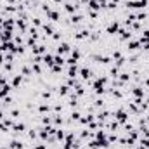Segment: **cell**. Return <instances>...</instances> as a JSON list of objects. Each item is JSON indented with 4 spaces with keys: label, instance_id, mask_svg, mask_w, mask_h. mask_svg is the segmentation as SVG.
<instances>
[{
    "label": "cell",
    "instance_id": "cell-1",
    "mask_svg": "<svg viewBox=\"0 0 149 149\" xmlns=\"http://www.w3.org/2000/svg\"><path fill=\"white\" fill-rule=\"evenodd\" d=\"M127 50L128 52H141V42L137 38H132L127 42Z\"/></svg>",
    "mask_w": 149,
    "mask_h": 149
},
{
    "label": "cell",
    "instance_id": "cell-2",
    "mask_svg": "<svg viewBox=\"0 0 149 149\" xmlns=\"http://www.w3.org/2000/svg\"><path fill=\"white\" fill-rule=\"evenodd\" d=\"M56 52H57L59 56H64V54H68V52H71V45H70L68 42H61V43L57 45V49H56Z\"/></svg>",
    "mask_w": 149,
    "mask_h": 149
},
{
    "label": "cell",
    "instance_id": "cell-3",
    "mask_svg": "<svg viewBox=\"0 0 149 149\" xmlns=\"http://www.w3.org/2000/svg\"><path fill=\"white\" fill-rule=\"evenodd\" d=\"M78 74H80V76H81V80H85V81H87V80H90V78H95V76H94V73H92L87 66L80 68V73H78Z\"/></svg>",
    "mask_w": 149,
    "mask_h": 149
},
{
    "label": "cell",
    "instance_id": "cell-4",
    "mask_svg": "<svg viewBox=\"0 0 149 149\" xmlns=\"http://www.w3.org/2000/svg\"><path fill=\"white\" fill-rule=\"evenodd\" d=\"M23 80H24V76H23L21 73H14V76H12V81H10L12 88H17V87L23 83Z\"/></svg>",
    "mask_w": 149,
    "mask_h": 149
},
{
    "label": "cell",
    "instance_id": "cell-5",
    "mask_svg": "<svg viewBox=\"0 0 149 149\" xmlns=\"http://www.w3.org/2000/svg\"><path fill=\"white\" fill-rule=\"evenodd\" d=\"M24 148H26V144L23 141H19V139H12L9 142V149H24Z\"/></svg>",
    "mask_w": 149,
    "mask_h": 149
},
{
    "label": "cell",
    "instance_id": "cell-6",
    "mask_svg": "<svg viewBox=\"0 0 149 149\" xmlns=\"http://www.w3.org/2000/svg\"><path fill=\"white\" fill-rule=\"evenodd\" d=\"M47 19H50L52 23H56V21H61V14H59L57 10H52V9H50V10L47 12Z\"/></svg>",
    "mask_w": 149,
    "mask_h": 149
},
{
    "label": "cell",
    "instance_id": "cell-7",
    "mask_svg": "<svg viewBox=\"0 0 149 149\" xmlns=\"http://www.w3.org/2000/svg\"><path fill=\"white\" fill-rule=\"evenodd\" d=\"M78 73H80V68H78V64H73V66H70L68 68V78H76L78 76Z\"/></svg>",
    "mask_w": 149,
    "mask_h": 149
},
{
    "label": "cell",
    "instance_id": "cell-8",
    "mask_svg": "<svg viewBox=\"0 0 149 149\" xmlns=\"http://www.w3.org/2000/svg\"><path fill=\"white\" fill-rule=\"evenodd\" d=\"M87 7L90 9V10H102V7H101V3L97 2V0H88V3H87Z\"/></svg>",
    "mask_w": 149,
    "mask_h": 149
},
{
    "label": "cell",
    "instance_id": "cell-9",
    "mask_svg": "<svg viewBox=\"0 0 149 149\" xmlns=\"http://www.w3.org/2000/svg\"><path fill=\"white\" fill-rule=\"evenodd\" d=\"M120 73H121V68H118L116 64H113L111 68H109V76H111L113 80H116L120 76Z\"/></svg>",
    "mask_w": 149,
    "mask_h": 149
},
{
    "label": "cell",
    "instance_id": "cell-10",
    "mask_svg": "<svg viewBox=\"0 0 149 149\" xmlns=\"http://www.w3.org/2000/svg\"><path fill=\"white\" fill-rule=\"evenodd\" d=\"M43 64L47 66V68H52L54 66V57L47 52V54H43Z\"/></svg>",
    "mask_w": 149,
    "mask_h": 149
},
{
    "label": "cell",
    "instance_id": "cell-11",
    "mask_svg": "<svg viewBox=\"0 0 149 149\" xmlns=\"http://www.w3.org/2000/svg\"><path fill=\"white\" fill-rule=\"evenodd\" d=\"M135 21H137V23H144V21H148V12H146V10H141L139 14H135Z\"/></svg>",
    "mask_w": 149,
    "mask_h": 149
},
{
    "label": "cell",
    "instance_id": "cell-12",
    "mask_svg": "<svg viewBox=\"0 0 149 149\" xmlns=\"http://www.w3.org/2000/svg\"><path fill=\"white\" fill-rule=\"evenodd\" d=\"M70 57H73L74 61L78 63V61L81 59V50H80L78 47H74V49H71V56H70Z\"/></svg>",
    "mask_w": 149,
    "mask_h": 149
},
{
    "label": "cell",
    "instance_id": "cell-13",
    "mask_svg": "<svg viewBox=\"0 0 149 149\" xmlns=\"http://www.w3.org/2000/svg\"><path fill=\"white\" fill-rule=\"evenodd\" d=\"M38 113H40V114L50 113V106H49L47 102H40V104H38Z\"/></svg>",
    "mask_w": 149,
    "mask_h": 149
},
{
    "label": "cell",
    "instance_id": "cell-14",
    "mask_svg": "<svg viewBox=\"0 0 149 149\" xmlns=\"http://www.w3.org/2000/svg\"><path fill=\"white\" fill-rule=\"evenodd\" d=\"M111 57H113V61H114V63H116V61L125 59V57H123V54H121L120 50H113V52H111Z\"/></svg>",
    "mask_w": 149,
    "mask_h": 149
},
{
    "label": "cell",
    "instance_id": "cell-15",
    "mask_svg": "<svg viewBox=\"0 0 149 149\" xmlns=\"http://www.w3.org/2000/svg\"><path fill=\"white\" fill-rule=\"evenodd\" d=\"M64 63H66V59L63 57V56H54V64H57V66H64Z\"/></svg>",
    "mask_w": 149,
    "mask_h": 149
},
{
    "label": "cell",
    "instance_id": "cell-16",
    "mask_svg": "<svg viewBox=\"0 0 149 149\" xmlns=\"http://www.w3.org/2000/svg\"><path fill=\"white\" fill-rule=\"evenodd\" d=\"M40 95L43 101H52V90H43V92H40Z\"/></svg>",
    "mask_w": 149,
    "mask_h": 149
},
{
    "label": "cell",
    "instance_id": "cell-17",
    "mask_svg": "<svg viewBox=\"0 0 149 149\" xmlns=\"http://www.w3.org/2000/svg\"><path fill=\"white\" fill-rule=\"evenodd\" d=\"M52 121L59 127V125H63V123H64V118H63L61 114H52Z\"/></svg>",
    "mask_w": 149,
    "mask_h": 149
},
{
    "label": "cell",
    "instance_id": "cell-18",
    "mask_svg": "<svg viewBox=\"0 0 149 149\" xmlns=\"http://www.w3.org/2000/svg\"><path fill=\"white\" fill-rule=\"evenodd\" d=\"M64 137H66V132H64L63 128H57V132H56V139H57V141H64Z\"/></svg>",
    "mask_w": 149,
    "mask_h": 149
},
{
    "label": "cell",
    "instance_id": "cell-19",
    "mask_svg": "<svg viewBox=\"0 0 149 149\" xmlns=\"http://www.w3.org/2000/svg\"><path fill=\"white\" fill-rule=\"evenodd\" d=\"M31 70H33V74H38V76H40V74H42V71H43L40 64H31Z\"/></svg>",
    "mask_w": 149,
    "mask_h": 149
},
{
    "label": "cell",
    "instance_id": "cell-20",
    "mask_svg": "<svg viewBox=\"0 0 149 149\" xmlns=\"http://www.w3.org/2000/svg\"><path fill=\"white\" fill-rule=\"evenodd\" d=\"M70 118H71V121H80L81 114H80V111H71V114H70Z\"/></svg>",
    "mask_w": 149,
    "mask_h": 149
},
{
    "label": "cell",
    "instance_id": "cell-21",
    "mask_svg": "<svg viewBox=\"0 0 149 149\" xmlns=\"http://www.w3.org/2000/svg\"><path fill=\"white\" fill-rule=\"evenodd\" d=\"M52 40H54V42H59V40H63V31H61V30L54 31V35H52Z\"/></svg>",
    "mask_w": 149,
    "mask_h": 149
},
{
    "label": "cell",
    "instance_id": "cell-22",
    "mask_svg": "<svg viewBox=\"0 0 149 149\" xmlns=\"http://www.w3.org/2000/svg\"><path fill=\"white\" fill-rule=\"evenodd\" d=\"M9 116H10L12 120H16V118L21 116V111H19V109H10V111H9Z\"/></svg>",
    "mask_w": 149,
    "mask_h": 149
},
{
    "label": "cell",
    "instance_id": "cell-23",
    "mask_svg": "<svg viewBox=\"0 0 149 149\" xmlns=\"http://www.w3.org/2000/svg\"><path fill=\"white\" fill-rule=\"evenodd\" d=\"M42 123H43V125H50V123H52V116L42 114Z\"/></svg>",
    "mask_w": 149,
    "mask_h": 149
},
{
    "label": "cell",
    "instance_id": "cell-24",
    "mask_svg": "<svg viewBox=\"0 0 149 149\" xmlns=\"http://www.w3.org/2000/svg\"><path fill=\"white\" fill-rule=\"evenodd\" d=\"M95 137H97V141H102V139H106V132L104 130H97L95 132Z\"/></svg>",
    "mask_w": 149,
    "mask_h": 149
},
{
    "label": "cell",
    "instance_id": "cell-25",
    "mask_svg": "<svg viewBox=\"0 0 149 149\" xmlns=\"http://www.w3.org/2000/svg\"><path fill=\"white\" fill-rule=\"evenodd\" d=\"M87 146H88V149H101V148H99V142H97V141H94V139H92Z\"/></svg>",
    "mask_w": 149,
    "mask_h": 149
},
{
    "label": "cell",
    "instance_id": "cell-26",
    "mask_svg": "<svg viewBox=\"0 0 149 149\" xmlns=\"http://www.w3.org/2000/svg\"><path fill=\"white\" fill-rule=\"evenodd\" d=\"M87 14H88V17H92V19H97V17H99V12H97V10H90V9H88Z\"/></svg>",
    "mask_w": 149,
    "mask_h": 149
},
{
    "label": "cell",
    "instance_id": "cell-27",
    "mask_svg": "<svg viewBox=\"0 0 149 149\" xmlns=\"http://www.w3.org/2000/svg\"><path fill=\"white\" fill-rule=\"evenodd\" d=\"M37 135H38V132L35 128H30V130H28V137H30V139H37Z\"/></svg>",
    "mask_w": 149,
    "mask_h": 149
},
{
    "label": "cell",
    "instance_id": "cell-28",
    "mask_svg": "<svg viewBox=\"0 0 149 149\" xmlns=\"http://www.w3.org/2000/svg\"><path fill=\"white\" fill-rule=\"evenodd\" d=\"M31 19H33V26H35V28H40V26H42L40 17H31Z\"/></svg>",
    "mask_w": 149,
    "mask_h": 149
},
{
    "label": "cell",
    "instance_id": "cell-29",
    "mask_svg": "<svg viewBox=\"0 0 149 149\" xmlns=\"http://www.w3.org/2000/svg\"><path fill=\"white\" fill-rule=\"evenodd\" d=\"M54 111L56 113H63V104H54Z\"/></svg>",
    "mask_w": 149,
    "mask_h": 149
},
{
    "label": "cell",
    "instance_id": "cell-30",
    "mask_svg": "<svg viewBox=\"0 0 149 149\" xmlns=\"http://www.w3.org/2000/svg\"><path fill=\"white\" fill-rule=\"evenodd\" d=\"M108 141H109V144H114V142H116V141H118V137H116V135H109V137H108Z\"/></svg>",
    "mask_w": 149,
    "mask_h": 149
},
{
    "label": "cell",
    "instance_id": "cell-31",
    "mask_svg": "<svg viewBox=\"0 0 149 149\" xmlns=\"http://www.w3.org/2000/svg\"><path fill=\"white\" fill-rule=\"evenodd\" d=\"M142 38L149 40V30H142Z\"/></svg>",
    "mask_w": 149,
    "mask_h": 149
},
{
    "label": "cell",
    "instance_id": "cell-32",
    "mask_svg": "<svg viewBox=\"0 0 149 149\" xmlns=\"http://www.w3.org/2000/svg\"><path fill=\"white\" fill-rule=\"evenodd\" d=\"M33 149H47V146H45V144H35Z\"/></svg>",
    "mask_w": 149,
    "mask_h": 149
},
{
    "label": "cell",
    "instance_id": "cell-33",
    "mask_svg": "<svg viewBox=\"0 0 149 149\" xmlns=\"http://www.w3.org/2000/svg\"><path fill=\"white\" fill-rule=\"evenodd\" d=\"M3 63H5V54H3V52H0V66H2Z\"/></svg>",
    "mask_w": 149,
    "mask_h": 149
},
{
    "label": "cell",
    "instance_id": "cell-34",
    "mask_svg": "<svg viewBox=\"0 0 149 149\" xmlns=\"http://www.w3.org/2000/svg\"><path fill=\"white\" fill-rule=\"evenodd\" d=\"M3 118H5V113H3V111H2V109H0V121H2Z\"/></svg>",
    "mask_w": 149,
    "mask_h": 149
},
{
    "label": "cell",
    "instance_id": "cell-35",
    "mask_svg": "<svg viewBox=\"0 0 149 149\" xmlns=\"http://www.w3.org/2000/svg\"><path fill=\"white\" fill-rule=\"evenodd\" d=\"M137 149H148V148H144V146H141V144H137Z\"/></svg>",
    "mask_w": 149,
    "mask_h": 149
},
{
    "label": "cell",
    "instance_id": "cell-36",
    "mask_svg": "<svg viewBox=\"0 0 149 149\" xmlns=\"http://www.w3.org/2000/svg\"><path fill=\"white\" fill-rule=\"evenodd\" d=\"M54 2H56V3H59V2H63V0H54Z\"/></svg>",
    "mask_w": 149,
    "mask_h": 149
}]
</instances>
